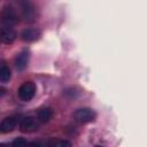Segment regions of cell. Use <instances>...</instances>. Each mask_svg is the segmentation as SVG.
Instances as JSON below:
<instances>
[{
  "instance_id": "cell-1",
  "label": "cell",
  "mask_w": 147,
  "mask_h": 147,
  "mask_svg": "<svg viewBox=\"0 0 147 147\" xmlns=\"http://www.w3.org/2000/svg\"><path fill=\"white\" fill-rule=\"evenodd\" d=\"M36 93V86L32 82H26L22 84L18 88V96L23 101H29L34 96Z\"/></svg>"
},
{
  "instance_id": "cell-2",
  "label": "cell",
  "mask_w": 147,
  "mask_h": 147,
  "mask_svg": "<svg viewBox=\"0 0 147 147\" xmlns=\"http://www.w3.org/2000/svg\"><path fill=\"white\" fill-rule=\"evenodd\" d=\"M75 118L76 121L80 122V123H87V122H92L95 118V114L92 109L90 108H80L78 110H76L75 113Z\"/></svg>"
},
{
  "instance_id": "cell-3",
  "label": "cell",
  "mask_w": 147,
  "mask_h": 147,
  "mask_svg": "<svg viewBox=\"0 0 147 147\" xmlns=\"http://www.w3.org/2000/svg\"><path fill=\"white\" fill-rule=\"evenodd\" d=\"M0 16H1L2 22H5L6 24H9V25L15 24V23L18 21L17 14H16L15 9H14L13 7H10V6H6V7L2 9Z\"/></svg>"
},
{
  "instance_id": "cell-4",
  "label": "cell",
  "mask_w": 147,
  "mask_h": 147,
  "mask_svg": "<svg viewBox=\"0 0 147 147\" xmlns=\"http://www.w3.org/2000/svg\"><path fill=\"white\" fill-rule=\"evenodd\" d=\"M22 16L26 22H33L36 20V8L31 2L22 3Z\"/></svg>"
},
{
  "instance_id": "cell-5",
  "label": "cell",
  "mask_w": 147,
  "mask_h": 147,
  "mask_svg": "<svg viewBox=\"0 0 147 147\" xmlns=\"http://www.w3.org/2000/svg\"><path fill=\"white\" fill-rule=\"evenodd\" d=\"M20 127L23 132H31V131H34L37 127H38V123H37V119L32 116H28V117H24L22 121H21V124H20Z\"/></svg>"
},
{
  "instance_id": "cell-6",
  "label": "cell",
  "mask_w": 147,
  "mask_h": 147,
  "mask_svg": "<svg viewBox=\"0 0 147 147\" xmlns=\"http://www.w3.org/2000/svg\"><path fill=\"white\" fill-rule=\"evenodd\" d=\"M17 124V119L16 117H6L1 123H0V133H8L10 131H13L15 129Z\"/></svg>"
},
{
  "instance_id": "cell-7",
  "label": "cell",
  "mask_w": 147,
  "mask_h": 147,
  "mask_svg": "<svg viewBox=\"0 0 147 147\" xmlns=\"http://www.w3.org/2000/svg\"><path fill=\"white\" fill-rule=\"evenodd\" d=\"M16 38V32L11 28H3L0 31V40L3 44H11Z\"/></svg>"
},
{
  "instance_id": "cell-8",
  "label": "cell",
  "mask_w": 147,
  "mask_h": 147,
  "mask_svg": "<svg viewBox=\"0 0 147 147\" xmlns=\"http://www.w3.org/2000/svg\"><path fill=\"white\" fill-rule=\"evenodd\" d=\"M28 61H29V52H28L26 49H24V51H22V52L17 55V57H16V61H15L16 68H17L18 70H23V69L26 67Z\"/></svg>"
},
{
  "instance_id": "cell-9",
  "label": "cell",
  "mask_w": 147,
  "mask_h": 147,
  "mask_svg": "<svg viewBox=\"0 0 147 147\" xmlns=\"http://www.w3.org/2000/svg\"><path fill=\"white\" fill-rule=\"evenodd\" d=\"M21 37L24 41H34L39 38V31L36 29H26L22 32Z\"/></svg>"
},
{
  "instance_id": "cell-10",
  "label": "cell",
  "mask_w": 147,
  "mask_h": 147,
  "mask_svg": "<svg viewBox=\"0 0 147 147\" xmlns=\"http://www.w3.org/2000/svg\"><path fill=\"white\" fill-rule=\"evenodd\" d=\"M53 116V111L51 108H42L38 111V119L41 123H46L48 122Z\"/></svg>"
},
{
  "instance_id": "cell-11",
  "label": "cell",
  "mask_w": 147,
  "mask_h": 147,
  "mask_svg": "<svg viewBox=\"0 0 147 147\" xmlns=\"http://www.w3.org/2000/svg\"><path fill=\"white\" fill-rule=\"evenodd\" d=\"M10 78V70L6 64H0V82L6 83Z\"/></svg>"
},
{
  "instance_id": "cell-12",
  "label": "cell",
  "mask_w": 147,
  "mask_h": 147,
  "mask_svg": "<svg viewBox=\"0 0 147 147\" xmlns=\"http://www.w3.org/2000/svg\"><path fill=\"white\" fill-rule=\"evenodd\" d=\"M52 147H71V144L68 140H56L53 141Z\"/></svg>"
},
{
  "instance_id": "cell-13",
  "label": "cell",
  "mask_w": 147,
  "mask_h": 147,
  "mask_svg": "<svg viewBox=\"0 0 147 147\" xmlns=\"http://www.w3.org/2000/svg\"><path fill=\"white\" fill-rule=\"evenodd\" d=\"M13 147H26V140L24 138H16L13 141Z\"/></svg>"
},
{
  "instance_id": "cell-14",
  "label": "cell",
  "mask_w": 147,
  "mask_h": 147,
  "mask_svg": "<svg viewBox=\"0 0 147 147\" xmlns=\"http://www.w3.org/2000/svg\"><path fill=\"white\" fill-rule=\"evenodd\" d=\"M26 147H42V146L40 144H38V142H31V144L26 145Z\"/></svg>"
},
{
  "instance_id": "cell-15",
  "label": "cell",
  "mask_w": 147,
  "mask_h": 147,
  "mask_svg": "<svg viewBox=\"0 0 147 147\" xmlns=\"http://www.w3.org/2000/svg\"><path fill=\"white\" fill-rule=\"evenodd\" d=\"M0 147H7L6 145H3V144H0Z\"/></svg>"
},
{
  "instance_id": "cell-16",
  "label": "cell",
  "mask_w": 147,
  "mask_h": 147,
  "mask_svg": "<svg viewBox=\"0 0 147 147\" xmlns=\"http://www.w3.org/2000/svg\"><path fill=\"white\" fill-rule=\"evenodd\" d=\"M95 147H103V146H100V145H98V146H95Z\"/></svg>"
},
{
  "instance_id": "cell-17",
  "label": "cell",
  "mask_w": 147,
  "mask_h": 147,
  "mask_svg": "<svg viewBox=\"0 0 147 147\" xmlns=\"http://www.w3.org/2000/svg\"><path fill=\"white\" fill-rule=\"evenodd\" d=\"M0 42H1V40H0Z\"/></svg>"
}]
</instances>
